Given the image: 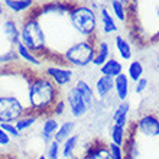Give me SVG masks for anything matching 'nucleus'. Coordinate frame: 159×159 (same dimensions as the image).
<instances>
[{
	"instance_id": "1",
	"label": "nucleus",
	"mask_w": 159,
	"mask_h": 159,
	"mask_svg": "<svg viewBox=\"0 0 159 159\" xmlns=\"http://www.w3.org/2000/svg\"><path fill=\"white\" fill-rule=\"evenodd\" d=\"M59 97H62V91L45 74H34L29 77L26 88L28 111L42 119L51 113L52 106Z\"/></svg>"
},
{
	"instance_id": "2",
	"label": "nucleus",
	"mask_w": 159,
	"mask_h": 159,
	"mask_svg": "<svg viewBox=\"0 0 159 159\" xmlns=\"http://www.w3.org/2000/svg\"><path fill=\"white\" fill-rule=\"evenodd\" d=\"M68 22L80 36L93 39L98 28V15L88 4H72L68 13Z\"/></svg>"
},
{
	"instance_id": "3",
	"label": "nucleus",
	"mask_w": 159,
	"mask_h": 159,
	"mask_svg": "<svg viewBox=\"0 0 159 159\" xmlns=\"http://www.w3.org/2000/svg\"><path fill=\"white\" fill-rule=\"evenodd\" d=\"M97 45L93 39H81L74 42L61 54V59L64 64H68L75 68H87L93 64L96 57Z\"/></svg>"
},
{
	"instance_id": "4",
	"label": "nucleus",
	"mask_w": 159,
	"mask_h": 159,
	"mask_svg": "<svg viewBox=\"0 0 159 159\" xmlns=\"http://www.w3.org/2000/svg\"><path fill=\"white\" fill-rule=\"evenodd\" d=\"M20 42L36 55L46 49V35L43 26L41 25L39 17H36L32 12L22 23Z\"/></svg>"
},
{
	"instance_id": "5",
	"label": "nucleus",
	"mask_w": 159,
	"mask_h": 159,
	"mask_svg": "<svg viewBox=\"0 0 159 159\" xmlns=\"http://www.w3.org/2000/svg\"><path fill=\"white\" fill-rule=\"evenodd\" d=\"M28 113V104L19 96L4 94L0 96V123H16Z\"/></svg>"
},
{
	"instance_id": "6",
	"label": "nucleus",
	"mask_w": 159,
	"mask_h": 159,
	"mask_svg": "<svg viewBox=\"0 0 159 159\" xmlns=\"http://www.w3.org/2000/svg\"><path fill=\"white\" fill-rule=\"evenodd\" d=\"M43 74L62 91L64 88L71 87L75 81V74L72 68L64 67V64H52L43 68Z\"/></svg>"
},
{
	"instance_id": "7",
	"label": "nucleus",
	"mask_w": 159,
	"mask_h": 159,
	"mask_svg": "<svg viewBox=\"0 0 159 159\" xmlns=\"http://www.w3.org/2000/svg\"><path fill=\"white\" fill-rule=\"evenodd\" d=\"M138 133L149 139H159V116L152 111L142 113L132 125Z\"/></svg>"
},
{
	"instance_id": "8",
	"label": "nucleus",
	"mask_w": 159,
	"mask_h": 159,
	"mask_svg": "<svg viewBox=\"0 0 159 159\" xmlns=\"http://www.w3.org/2000/svg\"><path fill=\"white\" fill-rule=\"evenodd\" d=\"M64 100L67 103L68 111L74 119H83L87 116L88 111H91L90 107L87 106V103L83 100V97L80 96L77 90L74 87H70L64 91Z\"/></svg>"
},
{
	"instance_id": "9",
	"label": "nucleus",
	"mask_w": 159,
	"mask_h": 159,
	"mask_svg": "<svg viewBox=\"0 0 159 159\" xmlns=\"http://www.w3.org/2000/svg\"><path fill=\"white\" fill-rule=\"evenodd\" d=\"M59 123H61V121L57 117H54V116H51V114L42 117V126H41L39 136H41V140L45 146L54 140L55 133H57V130H58V127H59Z\"/></svg>"
},
{
	"instance_id": "10",
	"label": "nucleus",
	"mask_w": 159,
	"mask_h": 159,
	"mask_svg": "<svg viewBox=\"0 0 159 159\" xmlns=\"http://www.w3.org/2000/svg\"><path fill=\"white\" fill-rule=\"evenodd\" d=\"M130 113H132V106L129 101H119V104L114 107L113 113H111V125H117L129 129Z\"/></svg>"
},
{
	"instance_id": "11",
	"label": "nucleus",
	"mask_w": 159,
	"mask_h": 159,
	"mask_svg": "<svg viewBox=\"0 0 159 159\" xmlns=\"http://www.w3.org/2000/svg\"><path fill=\"white\" fill-rule=\"evenodd\" d=\"M93 88H94L97 100H100V101L109 100L110 96L114 93V78L106 77V75H100L96 80Z\"/></svg>"
},
{
	"instance_id": "12",
	"label": "nucleus",
	"mask_w": 159,
	"mask_h": 159,
	"mask_svg": "<svg viewBox=\"0 0 159 159\" xmlns=\"http://www.w3.org/2000/svg\"><path fill=\"white\" fill-rule=\"evenodd\" d=\"M72 87L75 88L77 93L83 97V100L87 103L90 110H93V107L97 103V97H96V93H94V88L91 87V84L84 78H77L74 81V84H72Z\"/></svg>"
},
{
	"instance_id": "13",
	"label": "nucleus",
	"mask_w": 159,
	"mask_h": 159,
	"mask_svg": "<svg viewBox=\"0 0 159 159\" xmlns=\"http://www.w3.org/2000/svg\"><path fill=\"white\" fill-rule=\"evenodd\" d=\"M98 20L101 23V32L104 35H113L119 30V25L107 6L101 4L98 9Z\"/></svg>"
},
{
	"instance_id": "14",
	"label": "nucleus",
	"mask_w": 159,
	"mask_h": 159,
	"mask_svg": "<svg viewBox=\"0 0 159 159\" xmlns=\"http://www.w3.org/2000/svg\"><path fill=\"white\" fill-rule=\"evenodd\" d=\"M83 159H111L110 158V152H109L107 143H104L103 140H100V139L91 142L85 148Z\"/></svg>"
},
{
	"instance_id": "15",
	"label": "nucleus",
	"mask_w": 159,
	"mask_h": 159,
	"mask_svg": "<svg viewBox=\"0 0 159 159\" xmlns=\"http://www.w3.org/2000/svg\"><path fill=\"white\" fill-rule=\"evenodd\" d=\"M130 96V80L126 72L114 78V97L119 101H127Z\"/></svg>"
},
{
	"instance_id": "16",
	"label": "nucleus",
	"mask_w": 159,
	"mask_h": 159,
	"mask_svg": "<svg viewBox=\"0 0 159 159\" xmlns=\"http://www.w3.org/2000/svg\"><path fill=\"white\" fill-rule=\"evenodd\" d=\"M126 153V159H139L140 158V146H139L138 138H136V130L133 127L129 129L127 139H126L125 145H123Z\"/></svg>"
},
{
	"instance_id": "17",
	"label": "nucleus",
	"mask_w": 159,
	"mask_h": 159,
	"mask_svg": "<svg viewBox=\"0 0 159 159\" xmlns=\"http://www.w3.org/2000/svg\"><path fill=\"white\" fill-rule=\"evenodd\" d=\"M81 142V136L78 133L71 134L65 142L61 143V158L62 159H75L77 149Z\"/></svg>"
},
{
	"instance_id": "18",
	"label": "nucleus",
	"mask_w": 159,
	"mask_h": 159,
	"mask_svg": "<svg viewBox=\"0 0 159 159\" xmlns=\"http://www.w3.org/2000/svg\"><path fill=\"white\" fill-rule=\"evenodd\" d=\"M2 30H3V35L6 36V39L10 42V45L16 46L17 43H20V28L17 26L16 20L6 19L2 23Z\"/></svg>"
},
{
	"instance_id": "19",
	"label": "nucleus",
	"mask_w": 159,
	"mask_h": 159,
	"mask_svg": "<svg viewBox=\"0 0 159 159\" xmlns=\"http://www.w3.org/2000/svg\"><path fill=\"white\" fill-rule=\"evenodd\" d=\"M4 9H7L9 12H13L19 15V13L32 12L35 9L34 0H3Z\"/></svg>"
},
{
	"instance_id": "20",
	"label": "nucleus",
	"mask_w": 159,
	"mask_h": 159,
	"mask_svg": "<svg viewBox=\"0 0 159 159\" xmlns=\"http://www.w3.org/2000/svg\"><path fill=\"white\" fill-rule=\"evenodd\" d=\"M101 75H106V77H111V78H116L117 75L123 74V64L119 61L117 58L114 57H110L107 61H106L100 68H98Z\"/></svg>"
},
{
	"instance_id": "21",
	"label": "nucleus",
	"mask_w": 159,
	"mask_h": 159,
	"mask_svg": "<svg viewBox=\"0 0 159 159\" xmlns=\"http://www.w3.org/2000/svg\"><path fill=\"white\" fill-rule=\"evenodd\" d=\"M15 51H16V54H17V57H19V59L25 61L26 64L34 65V67H41V65H42L41 58H39L35 52H32L29 48H26L22 42H20V43H17V45L15 46Z\"/></svg>"
},
{
	"instance_id": "22",
	"label": "nucleus",
	"mask_w": 159,
	"mask_h": 159,
	"mask_svg": "<svg viewBox=\"0 0 159 159\" xmlns=\"http://www.w3.org/2000/svg\"><path fill=\"white\" fill-rule=\"evenodd\" d=\"M75 127H77V123L74 120H64L59 123V127L55 133V138L54 140L58 143H62L65 142L71 134L75 133Z\"/></svg>"
},
{
	"instance_id": "23",
	"label": "nucleus",
	"mask_w": 159,
	"mask_h": 159,
	"mask_svg": "<svg viewBox=\"0 0 159 159\" xmlns=\"http://www.w3.org/2000/svg\"><path fill=\"white\" fill-rule=\"evenodd\" d=\"M114 45H116V49H117L119 55L123 61H132L133 49H132V45L127 39L123 38L121 35H116L114 36Z\"/></svg>"
},
{
	"instance_id": "24",
	"label": "nucleus",
	"mask_w": 159,
	"mask_h": 159,
	"mask_svg": "<svg viewBox=\"0 0 159 159\" xmlns=\"http://www.w3.org/2000/svg\"><path fill=\"white\" fill-rule=\"evenodd\" d=\"M96 45H97L96 57H94V59H93L91 65L100 68L101 65L110 58V45H109V42L107 41H98Z\"/></svg>"
},
{
	"instance_id": "25",
	"label": "nucleus",
	"mask_w": 159,
	"mask_h": 159,
	"mask_svg": "<svg viewBox=\"0 0 159 159\" xmlns=\"http://www.w3.org/2000/svg\"><path fill=\"white\" fill-rule=\"evenodd\" d=\"M145 74V67H143V62L140 59H132L127 65V72L126 75L129 77L130 83H136L138 80H140Z\"/></svg>"
},
{
	"instance_id": "26",
	"label": "nucleus",
	"mask_w": 159,
	"mask_h": 159,
	"mask_svg": "<svg viewBox=\"0 0 159 159\" xmlns=\"http://www.w3.org/2000/svg\"><path fill=\"white\" fill-rule=\"evenodd\" d=\"M39 116H36L35 113H30V111H28V113H25L23 116H22L19 120L15 123L17 127V130L20 132L22 134L25 133V132H28L29 129H32L35 125H36V121L39 120Z\"/></svg>"
},
{
	"instance_id": "27",
	"label": "nucleus",
	"mask_w": 159,
	"mask_h": 159,
	"mask_svg": "<svg viewBox=\"0 0 159 159\" xmlns=\"http://www.w3.org/2000/svg\"><path fill=\"white\" fill-rule=\"evenodd\" d=\"M127 133H129V129L121 127V126H117V125H111L109 132L110 142L114 143V145H119V146H123L126 139H127Z\"/></svg>"
},
{
	"instance_id": "28",
	"label": "nucleus",
	"mask_w": 159,
	"mask_h": 159,
	"mask_svg": "<svg viewBox=\"0 0 159 159\" xmlns=\"http://www.w3.org/2000/svg\"><path fill=\"white\" fill-rule=\"evenodd\" d=\"M110 10L114 19L119 22H126L127 19V9H126V2L123 0H110Z\"/></svg>"
},
{
	"instance_id": "29",
	"label": "nucleus",
	"mask_w": 159,
	"mask_h": 159,
	"mask_svg": "<svg viewBox=\"0 0 159 159\" xmlns=\"http://www.w3.org/2000/svg\"><path fill=\"white\" fill-rule=\"evenodd\" d=\"M45 156L48 159H61V143L52 140L45 146Z\"/></svg>"
},
{
	"instance_id": "30",
	"label": "nucleus",
	"mask_w": 159,
	"mask_h": 159,
	"mask_svg": "<svg viewBox=\"0 0 159 159\" xmlns=\"http://www.w3.org/2000/svg\"><path fill=\"white\" fill-rule=\"evenodd\" d=\"M67 103H65V100H64V97H59L58 100H57V103H55L54 106H52V109H51V116H54V117L59 119L62 117L64 114L67 113Z\"/></svg>"
},
{
	"instance_id": "31",
	"label": "nucleus",
	"mask_w": 159,
	"mask_h": 159,
	"mask_svg": "<svg viewBox=\"0 0 159 159\" xmlns=\"http://www.w3.org/2000/svg\"><path fill=\"white\" fill-rule=\"evenodd\" d=\"M107 146H109L110 158H111V159H126V153H125L123 146L114 145V143H111V142L107 143Z\"/></svg>"
},
{
	"instance_id": "32",
	"label": "nucleus",
	"mask_w": 159,
	"mask_h": 159,
	"mask_svg": "<svg viewBox=\"0 0 159 159\" xmlns=\"http://www.w3.org/2000/svg\"><path fill=\"white\" fill-rule=\"evenodd\" d=\"M0 127H2V129H3L12 139L22 138V133L17 130V127H16V125H15V123H0Z\"/></svg>"
},
{
	"instance_id": "33",
	"label": "nucleus",
	"mask_w": 159,
	"mask_h": 159,
	"mask_svg": "<svg viewBox=\"0 0 159 159\" xmlns=\"http://www.w3.org/2000/svg\"><path fill=\"white\" fill-rule=\"evenodd\" d=\"M149 80L146 78V77H142L140 80H138L136 83H134L133 85V91L134 94H138V96H140V94H143V93L146 91L148 88H149Z\"/></svg>"
},
{
	"instance_id": "34",
	"label": "nucleus",
	"mask_w": 159,
	"mask_h": 159,
	"mask_svg": "<svg viewBox=\"0 0 159 159\" xmlns=\"http://www.w3.org/2000/svg\"><path fill=\"white\" fill-rule=\"evenodd\" d=\"M19 57H17L16 51L10 49L9 52H4V54L0 55V65H9L10 62H16Z\"/></svg>"
},
{
	"instance_id": "35",
	"label": "nucleus",
	"mask_w": 159,
	"mask_h": 159,
	"mask_svg": "<svg viewBox=\"0 0 159 159\" xmlns=\"http://www.w3.org/2000/svg\"><path fill=\"white\" fill-rule=\"evenodd\" d=\"M12 140L13 139L9 136L6 132H4L2 127H0V148H7L12 145Z\"/></svg>"
},
{
	"instance_id": "36",
	"label": "nucleus",
	"mask_w": 159,
	"mask_h": 159,
	"mask_svg": "<svg viewBox=\"0 0 159 159\" xmlns=\"http://www.w3.org/2000/svg\"><path fill=\"white\" fill-rule=\"evenodd\" d=\"M153 68H155V71L159 72V52L155 55V58H153Z\"/></svg>"
},
{
	"instance_id": "37",
	"label": "nucleus",
	"mask_w": 159,
	"mask_h": 159,
	"mask_svg": "<svg viewBox=\"0 0 159 159\" xmlns=\"http://www.w3.org/2000/svg\"><path fill=\"white\" fill-rule=\"evenodd\" d=\"M0 159H19V158H17V156H15V155H10V153H7V155L2 156Z\"/></svg>"
},
{
	"instance_id": "38",
	"label": "nucleus",
	"mask_w": 159,
	"mask_h": 159,
	"mask_svg": "<svg viewBox=\"0 0 159 159\" xmlns=\"http://www.w3.org/2000/svg\"><path fill=\"white\" fill-rule=\"evenodd\" d=\"M4 15V4H3V0H0V17Z\"/></svg>"
},
{
	"instance_id": "39",
	"label": "nucleus",
	"mask_w": 159,
	"mask_h": 159,
	"mask_svg": "<svg viewBox=\"0 0 159 159\" xmlns=\"http://www.w3.org/2000/svg\"><path fill=\"white\" fill-rule=\"evenodd\" d=\"M155 13H156V19H158V22H159V3L156 4V7H155Z\"/></svg>"
},
{
	"instance_id": "40",
	"label": "nucleus",
	"mask_w": 159,
	"mask_h": 159,
	"mask_svg": "<svg viewBox=\"0 0 159 159\" xmlns=\"http://www.w3.org/2000/svg\"><path fill=\"white\" fill-rule=\"evenodd\" d=\"M35 159H48V158H46V156H45V153H41V155H38V156H36V158H35Z\"/></svg>"
},
{
	"instance_id": "41",
	"label": "nucleus",
	"mask_w": 159,
	"mask_h": 159,
	"mask_svg": "<svg viewBox=\"0 0 159 159\" xmlns=\"http://www.w3.org/2000/svg\"><path fill=\"white\" fill-rule=\"evenodd\" d=\"M48 2H55V0H48Z\"/></svg>"
},
{
	"instance_id": "42",
	"label": "nucleus",
	"mask_w": 159,
	"mask_h": 159,
	"mask_svg": "<svg viewBox=\"0 0 159 159\" xmlns=\"http://www.w3.org/2000/svg\"><path fill=\"white\" fill-rule=\"evenodd\" d=\"M158 90H159V81H158Z\"/></svg>"
},
{
	"instance_id": "43",
	"label": "nucleus",
	"mask_w": 159,
	"mask_h": 159,
	"mask_svg": "<svg viewBox=\"0 0 159 159\" xmlns=\"http://www.w3.org/2000/svg\"><path fill=\"white\" fill-rule=\"evenodd\" d=\"M158 158H159V151H158Z\"/></svg>"
},
{
	"instance_id": "44",
	"label": "nucleus",
	"mask_w": 159,
	"mask_h": 159,
	"mask_svg": "<svg viewBox=\"0 0 159 159\" xmlns=\"http://www.w3.org/2000/svg\"><path fill=\"white\" fill-rule=\"evenodd\" d=\"M123 2H126V0H123Z\"/></svg>"
},
{
	"instance_id": "45",
	"label": "nucleus",
	"mask_w": 159,
	"mask_h": 159,
	"mask_svg": "<svg viewBox=\"0 0 159 159\" xmlns=\"http://www.w3.org/2000/svg\"><path fill=\"white\" fill-rule=\"evenodd\" d=\"M34 2H36V0H34Z\"/></svg>"
},
{
	"instance_id": "46",
	"label": "nucleus",
	"mask_w": 159,
	"mask_h": 159,
	"mask_svg": "<svg viewBox=\"0 0 159 159\" xmlns=\"http://www.w3.org/2000/svg\"><path fill=\"white\" fill-rule=\"evenodd\" d=\"M158 2H159V0H158Z\"/></svg>"
}]
</instances>
